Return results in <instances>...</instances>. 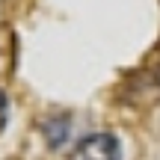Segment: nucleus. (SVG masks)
I'll return each instance as SVG.
<instances>
[{"instance_id": "obj_1", "label": "nucleus", "mask_w": 160, "mask_h": 160, "mask_svg": "<svg viewBox=\"0 0 160 160\" xmlns=\"http://www.w3.org/2000/svg\"><path fill=\"white\" fill-rule=\"evenodd\" d=\"M77 160H122V145L113 133H92L77 145Z\"/></svg>"}, {"instance_id": "obj_2", "label": "nucleus", "mask_w": 160, "mask_h": 160, "mask_svg": "<svg viewBox=\"0 0 160 160\" xmlns=\"http://www.w3.org/2000/svg\"><path fill=\"white\" fill-rule=\"evenodd\" d=\"M6 113H9V104H6V95H3V89H0V131L6 128Z\"/></svg>"}]
</instances>
